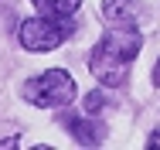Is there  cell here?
Returning <instances> with one entry per match:
<instances>
[{"instance_id": "9", "label": "cell", "mask_w": 160, "mask_h": 150, "mask_svg": "<svg viewBox=\"0 0 160 150\" xmlns=\"http://www.w3.org/2000/svg\"><path fill=\"white\" fill-rule=\"evenodd\" d=\"M153 85H160V61H157V68H153Z\"/></svg>"}, {"instance_id": "5", "label": "cell", "mask_w": 160, "mask_h": 150, "mask_svg": "<svg viewBox=\"0 0 160 150\" xmlns=\"http://www.w3.org/2000/svg\"><path fill=\"white\" fill-rule=\"evenodd\" d=\"M62 126L78 140V143H85V147H92V143H102V130H99L96 120H85V116H65Z\"/></svg>"}, {"instance_id": "1", "label": "cell", "mask_w": 160, "mask_h": 150, "mask_svg": "<svg viewBox=\"0 0 160 150\" xmlns=\"http://www.w3.org/2000/svg\"><path fill=\"white\" fill-rule=\"evenodd\" d=\"M140 48H143V34L136 28H106V34L92 48L89 68H92V75L102 85L116 89V85H123L126 65L140 55Z\"/></svg>"}, {"instance_id": "3", "label": "cell", "mask_w": 160, "mask_h": 150, "mask_svg": "<svg viewBox=\"0 0 160 150\" xmlns=\"http://www.w3.org/2000/svg\"><path fill=\"white\" fill-rule=\"evenodd\" d=\"M24 99L31 106H41V109L68 106L75 99V82L62 68H48V72H41V75H34V79L24 82Z\"/></svg>"}, {"instance_id": "6", "label": "cell", "mask_w": 160, "mask_h": 150, "mask_svg": "<svg viewBox=\"0 0 160 150\" xmlns=\"http://www.w3.org/2000/svg\"><path fill=\"white\" fill-rule=\"evenodd\" d=\"M41 14H51V17H72L78 10L82 0H31Z\"/></svg>"}, {"instance_id": "4", "label": "cell", "mask_w": 160, "mask_h": 150, "mask_svg": "<svg viewBox=\"0 0 160 150\" xmlns=\"http://www.w3.org/2000/svg\"><path fill=\"white\" fill-rule=\"evenodd\" d=\"M143 0H102V21L106 28H136L143 17Z\"/></svg>"}, {"instance_id": "8", "label": "cell", "mask_w": 160, "mask_h": 150, "mask_svg": "<svg viewBox=\"0 0 160 150\" xmlns=\"http://www.w3.org/2000/svg\"><path fill=\"white\" fill-rule=\"evenodd\" d=\"M147 143H150V147H160V130H153V133H150V140H147Z\"/></svg>"}, {"instance_id": "7", "label": "cell", "mask_w": 160, "mask_h": 150, "mask_svg": "<svg viewBox=\"0 0 160 150\" xmlns=\"http://www.w3.org/2000/svg\"><path fill=\"white\" fill-rule=\"evenodd\" d=\"M102 109H106V96L92 89L89 96H85V113H89V116H96V113H102Z\"/></svg>"}, {"instance_id": "2", "label": "cell", "mask_w": 160, "mask_h": 150, "mask_svg": "<svg viewBox=\"0 0 160 150\" xmlns=\"http://www.w3.org/2000/svg\"><path fill=\"white\" fill-rule=\"evenodd\" d=\"M72 17H51V14H41V17H28L21 21L17 28V41L28 48V51H55L65 38H72Z\"/></svg>"}]
</instances>
